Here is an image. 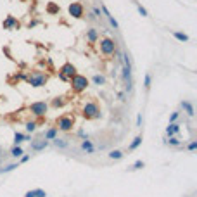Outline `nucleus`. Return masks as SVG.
<instances>
[{
    "instance_id": "obj_1",
    "label": "nucleus",
    "mask_w": 197,
    "mask_h": 197,
    "mask_svg": "<svg viewBox=\"0 0 197 197\" xmlns=\"http://www.w3.org/2000/svg\"><path fill=\"white\" fill-rule=\"evenodd\" d=\"M81 116L85 118V119H88V121H92V119H99V118L102 116L100 112V106L97 104V102H86L85 106H83V109H81Z\"/></svg>"
},
{
    "instance_id": "obj_2",
    "label": "nucleus",
    "mask_w": 197,
    "mask_h": 197,
    "mask_svg": "<svg viewBox=\"0 0 197 197\" xmlns=\"http://www.w3.org/2000/svg\"><path fill=\"white\" fill-rule=\"evenodd\" d=\"M47 81H48V75L43 73V71H35L31 75H28L26 78V83L30 86H33V88H42V86L47 85Z\"/></svg>"
},
{
    "instance_id": "obj_3",
    "label": "nucleus",
    "mask_w": 197,
    "mask_h": 197,
    "mask_svg": "<svg viewBox=\"0 0 197 197\" xmlns=\"http://www.w3.org/2000/svg\"><path fill=\"white\" fill-rule=\"evenodd\" d=\"M68 83L71 85V90L75 92V93H81V92H85L86 88H88V85H90L88 78L83 76V75H75L73 78H69Z\"/></svg>"
},
{
    "instance_id": "obj_4",
    "label": "nucleus",
    "mask_w": 197,
    "mask_h": 197,
    "mask_svg": "<svg viewBox=\"0 0 197 197\" xmlns=\"http://www.w3.org/2000/svg\"><path fill=\"white\" fill-rule=\"evenodd\" d=\"M76 121H75V116H69V114H62L61 118H57V121H55V128H57L59 132H73V128H75Z\"/></svg>"
},
{
    "instance_id": "obj_5",
    "label": "nucleus",
    "mask_w": 197,
    "mask_h": 197,
    "mask_svg": "<svg viewBox=\"0 0 197 197\" xmlns=\"http://www.w3.org/2000/svg\"><path fill=\"white\" fill-rule=\"evenodd\" d=\"M97 43H99V50H100L102 55H112L114 50H116V42H114L112 38H109V37L100 38Z\"/></svg>"
},
{
    "instance_id": "obj_6",
    "label": "nucleus",
    "mask_w": 197,
    "mask_h": 197,
    "mask_svg": "<svg viewBox=\"0 0 197 197\" xmlns=\"http://www.w3.org/2000/svg\"><path fill=\"white\" fill-rule=\"evenodd\" d=\"M28 111L31 112L33 116L37 118H43L45 114L48 112V104L45 100H37V102H31L30 107H28Z\"/></svg>"
},
{
    "instance_id": "obj_7",
    "label": "nucleus",
    "mask_w": 197,
    "mask_h": 197,
    "mask_svg": "<svg viewBox=\"0 0 197 197\" xmlns=\"http://www.w3.org/2000/svg\"><path fill=\"white\" fill-rule=\"evenodd\" d=\"M68 12H69L71 17L81 19V17L85 16V7H83V4H80V2H73V4H69V7H68Z\"/></svg>"
},
{
    "instance_id": "obj_8",
    "label": "nucleus",
    "mask_w": 197,
    "mask_h": 197,
    "mask_svg": "<svg viewBox=\"0 0 197 197\" xmlns=\"http://www.w3.org/2000/svg\"><path fill=\"white\" fill-rule=\"evenodd\" d=\"M59 73H61V75H64L66 78H68V80H69V78H73L75 75H78V71H76V66H75L73 62H64L62 66L59 68Z\"/></svg>"
},
{
    "instance_id": "obj_9",
    "label": "nucleus",
    "mask_w": 197,
    "mask_h": 197,
    "mask_svg": "<svg viewBox=\"0 0 197 197\" xmlns=\"http://www.w3.org/2000/svg\"><path fill=\"white\" fill-rule=\"evenodd\" d=\"M2 28H4V30H7V31H11V30H19V28H21V23L17 21L14 16H11V14H9V16L2 21Z\"/></svg>"
},
{
    "instance_id": "obj_10",
    "label": "nucleus",
    "mask_w": 197,
    "mask_h": 197,
    "mask_svg": "<svg viewBox=\"0 0 197 197\" xmlns=\"http://www.w3.org/2000/svg\"><path fill=\"white\" fill-rule=\"evenodd\" d=\"M48 140H45V139H35V140H31V144H30V149L33 150V152H40V150H45L48 147Z\"/></svg>"
},
{
    "instance_id": "obj_11",
    "label": "nucleus",
    "mask_w": 197,
    "mask_h": 197,
    "mask_svg": "<svg viewBox=\"0 0 197 197\" xmlns=\"http://www.w3.org/2000/svg\"><path fill=\"white\" fill-rule=\"evenodd\" d=\"M100 11H102V14H104V17H106L107 21H109V24H111V26L114 28V31H119V24H118L116 17H114V16L111 14V12L107 11V7L104 5V4H100Z\"/></svg>"
},
{
    "instance_id": "obj_12",
    "label": "nucleus",
    "mask_w": 197,
    "mask_h": 197,
    "mask_svg": "<svg viewBox=\"0 0 197 197\" xmlns=\"http://www.w3.org/2000/svg\"><path fill=\"white\" fill-rule=\"evenodd\" d=\"M85 38L90 45H95V43L99 42V30H97V28H88L86 33H85Z\"/></svg>"
},
{
    "instance_id": "obj_13",
    "label": "nucleus",
    "mask_w": 197,
    "mask_h": 197,
    "mask_svg": "<svg viewBox=\"0 0 197 197\" xmlns=\"http://www.w3.org/2000/svg\"><path fill=\"white\" fill-rule=\"evenodd\" d=\"M81 150L85 152V154H88V156H92V154H95V145L92 144V140H88V139H83L81 140Z\"/></svg>"
},
{
    "instance_id": "obj_14",
    "label": "nucleus",
    "mask_w": 197,
    "mask_h": 197,
    "mask_svg": "<svg viewBox=\"0 0 197 197\" xmlns=\"http://www.w3.org/2000/svg\"><path fill=\"white\" fill-rule=\"evenodd\" d=\"M178 133H180V125L178 123H170L166 126V135L168 137H176Z\"/></svg>"
},
{
    "instance_id": "obj_15",
    "label": "nucleus",
    "mask_w": 197,
    "mask_h": 197,
    "mask_svg": "<svg viewBox=\"0 0 197 197\" xmlns=\"http://www.w3.org/2000/svg\"><path fill=\"white\" fill-rule=\"evenodd\" d=\"M181 109H183V112H185L188 118H194V114H195L192 102H188V100H181Z\"/></svg>"
},
{
    "instance_id": "obj_16",
    "label": "nucleus",
    "mask_w": 197,
    "mask_h": 197,
    "mask_svg": "<svg viewBox=\"0 0 197 197\" xmlns=\"http://www.w3.org/2000/svg\"><path fill=\"white\" fill-rule=\"evenodd\" d=\"M57 135H59V130L55 126H52V128H48V130H45V132H43V139L50 142V140L57 139Z\"/></svg>"
},
{
    "instance_id": "obj_17",
    "label": "nucleus",
    "mask_w": 197,
    "mask_h": 197,
    "mask_svg": "<svg viewBox=\"0 0 197 197\" xmlns=\"http://www.w3.org/2000/svg\"><path fill=\"white\" fill-rule=\"evenodd\" d=\"M24 140H30V142H31V137L21 133V132H16V133H14V145H21Z\"/></svg>"
},
{
    "instance_id": "obj_18",
    "label": "nucleus",
    "mask_w": 197,
    "mask_h": 197,
    "mask_svg": "<svg viewBox=\"0 0 197 197\" xmlns=\"http://www.w3.org/2000/svg\"><path fill=\"white\" fill-rule=\"evenodd\" d=\"M23 197H47V192L42 188H33V190H28Z\"/></svg>"
},
{
    "instance_id": "obj_19",
    "label": "nucleus",
    "mask_w": 197,
    "mask_h": 197,
    "mask_svg": "<svg viewBox=\"0 0 197 197\" xmlns=\"http://www.w3.org/2000/svg\"><path fill=\"white\" fill-rule=\"evenodd\" d=\"M50 106H52L54 109H61V107L66 106V99H64V97H54L52 102H50Z\"/></svg>"
},
{
    "instance_id": "obj_20",
    "label": "nucleus",
    "mask_w": 197,
    "mask_h": 197,
    "mask_svg": "<svg viewBox=\"0 0 197 197\" xmlns=\"http://www.w3.org/2000/svg\"><path fill=\"white\" fill-rule=\"evenodd\" d=\"M54 142V145H55V147H57V149H66V147H68V145H69V140L68 139H54L52 140Z\"/></svg>"
},
{
    "instance_id": "obj_21",
    "label": "nucleus",
    "mask_w": 197,
    "mask_h": 197,
    "mask_svg": "<svg viewBox=\"0 0 197 197\" xmlns=\"http://www.w3.org/2000/svg\"><path fill=\"white\" fill-rule=\"evenodd\" d=\"M171 35H173V37L176 38V40H178V42H188V40H190V37H188V35H187V33H181V31H171Z\"/></svg>"
},
{
    "instance_id": "obj_22",
    "label": "nucleus",
    "mask_w": 197,
    "mask_h": 197,
    "mask_svg": "<svg viewBox=\"0 0 197 197\" xmlns=\"http://www.w3.org/2000/svg\"><path fill=\"white\" fill-rule=\"evenodd\" d=\"M107 156H109V159H112V161H119V159H123V157H125L123 150H118V149L111 150V152H109Z\"/></svg>"
},
{
    "instance_id": "obj_23",
    "label": "nucleus",
    "mask_w": 197,
    "mask_h": 197,
    "mask_svg": "<svg viewBox=\"0 0 197 197\" xmlns=\"http://www.w3.org/2000/svg\"><path fill=\"white\" fill-rule=\"evenodd\" d=\"M92 83L97 86H102V85H106V76H102V75H93L92 76Z\"/></svg>"
},
{
    "instance_id": "obj_24",
    "label": "nucleus",
    "mask_w": 197,
    "mask_h": 197,
    "mask_svg": "<svg viewBox=\"0 0 197 197\" xmlns=\"http://www.w3.org/2000/svg\"><path fill=\"white\" fill-rule=\"evenodd\" d=\"M23 154H24V150H23L21 145H14V147L11 149V156H12V157H16V159H19Z\"/></svg>"
},
{
    "instance_id": "obj_25",
    "label": "nucleus",
    "mask_w": 197,
    "mask_h": 197,
    "mask_svg": "<svg viewBox=\"0 0 197 197\" xmlns=\"http://www.w3.org/2000/svg\"><path fill=\"white\" fill-rule=\"evenodd\" d=\"M142 135H139V137H135L133 139V142H132V144L128 145V150H135V149H139L140 145H142Z\"/></svg>"
},
{
    "instance_id": "obj_26",
    "label": "nucleus",
    "mask_w": 197,
    "mask_h": 197,
    "mask_svg": "<svg viewBox=\"0 0 197 197\" xmlns=\"http://www.w3.org/2000/svg\"><path fill=\"white\" fill-rule=\"evenodd\" d=\"M166 144L171 145V147H180L181 140H178V137H168V139H166Z\"/></svg>"
},
{
    "instance_id": "obj_27",
    "label": "nucleus",
    "mask_w": 197,
    "mask_h": 197,
    "mask_svg": "<svg viewBox=\"0 0 197 197\" xmlns=\"http://www.w3.org/2000/svg\"><path fill=\"white\" fill-rule=\"evenodd\" d=\"M142 168H145V163L140 159V161H137V163H133L132 166H128V171H137V170H142Z\"/></svg>"
},
{
    "instance_id": "obj_28",
    "label": "nucleus",
    "mask_w": 197,
    "mask_h": 197,
    "mask_svg": "<svg viewBox=\"0 0 197 197\" xmlns=\"http://www.w3.org/2000/svg\"><path fill=\"white\" fill-rule=\"evenodd\" d=\"M150 85H152V75H150V73H145V76H144V88H145V90H149Z\"/></svg>"
},
{
    "instance_id": "obj_29",
    "label": "nucleus",
    "mask_w": 197,
    "mask_h": 197,
    "mask_svg": "<svg viewBox=\"0 0 197 197\" xmlns=\"http://www.w3.org/2000/svg\"><path fill=\"white\" fill-rule=\"evenodd\" d=\"M47 12L48 14H59V7L55 5V4H54V2H48V5H47Z\"/></svg>"
},
{
    "instance_id": "obj_30",
    "label": "nucleus",
    "mask_w": 197,
    "mask_h": 197,
    "mask_svg": "<svg viewBox=\"0 0 197 197\" xmlns=\"http://www.w3.org/2000/svg\"><path fill=\"white\" fill-rule=\"evenodd\" d=\"M133 4L137 5V11H139V14H140V16H142V17H149V12L145 11V9H144L142 5H140V4L137 2V0H133Z\"/></svg>"
},
{
    "instance_id": "obj_31",
    "label": "nucleus",
    "mask_w": 197,
    "mask_h": 197,
    "mask_svg": "<svg viewBox=\"0 0 197 197\" xmlns=\"http://www.w3.org/2000/svg\"><path fill=\"white\" fill-rule=\"evenodd\" d=\"M16 168H19V163H14V164H9L5 168H0V173H9V171H14Z\"/></svg>"
},
{
    "instance_id": "obj_32",
    "label": "nucleus",
    "mask_w": 197,
    "mask_h": 197,
    "mask_svg": "<svg viewBox=\"0 0 197 197\" xmlns=\"http://www.w3.org/2000/svg\"><path fill=\"white\" fill-rule=\"evenodd\" d=\"M37 126H38L37 121H28L26 123V132H31V133H33V132L37 130Z\"/></svg>"
},
{
    "instance_id": "obj_33",
    "label": "nucleus",
    "mask_w": 197,
    "mask_h": 197,
    "mask_svg": "<svg viewBox=\"0 0 197 197\" xmlns=\"http://www.w3.org/2000/svg\"><path fill=\"white\" fill-rule=\"evenodd\" d=\"M178 118H180V112H178V111H173V112L170 114V123H176V121H178Z\"/></svg>"
},
{
    "instance_id": "obj_34",
    "label": "nucleus",
    "mask_w": 197,
    "mask_h": 197,
    "mask_svg": "<svg viewBox=\"0 0 197 197\" xmlns=\"http://www.w3.org/2000/svg\"><path fill=\"white\" fill-rule=\"evenodd\" d=\"M187 149L190 150V152L197 150V140H190V142H188V145H187Z\"/></svg>"
},
{
    "instance_id": "obj_35",
    "label": "nucleus",
    "mask_w": 197,
    "mask_h": 197,
    "mask_svg": "<svg viewBox=\"0 0 197 197\" xmlns=\"http://www.w3.org/2000/svg\"><path fill=\"white\" fill-rule=\"evenodd\" d=\"M28 161H30V154H23L21 157H19V164H24Z\"/></svg>"
},
{
    "instance_id": "obj_36",
    "label": "nucleus",
    "mask_w": 197,
    "mask_h": 197,
    "mask_svg": "<svg viewBox=\"0 0 197 197\" xmlns=\"http://www.w3.org/2000/svg\"><path fill=\"white\" fill-rule=\"evenodd\" d=\"M92 14H93L97 19H100V17H102V12H100V9H99V7H93V12H92Z\"/></svg>"
},
{
    "instance_id": "obj_37",
    "label": "nucleus",
    "mask_w": 197,
    "mask_h": 197,
    "mask_svg": "<svg viewBox=\"0 0 197 197\" xmlns=\"http://www.w3.org/2000/svg\"><path fill=\"white\" fill-rule=\"evenodd\" d=\"M16 78H17V80H24V81H26L28 75H26V73H17V75H16Z\"/></svg>"
},
{
    "instance_id": "obj_38",
    "label": "nucleus",
    "mask_w": 197,
    "mask_h": 197,
    "mask_svg": "<svg viewBox=\"0 0 197 197\" xmlns=\"http://www.w3.org/2000/svg\"><path fill=\"white\" fill-rule=\"evenodd\" d=\"M78 135H80L81 139H88V135L85 133V130H83V128H80V130H78Z\"/></svg>"
},
{
    "instance_id": "obj_39",
    "label": "nucleus",
    "mask_w": 197,
    "mask_h": 197,
    "mask_svg": "<svg viewBox=\"0 0 197 197\" xmlns=\"http://www.w3.org/2000/svg\"><path fill=\"white\" fill-rule=\"evenodd\" d=\"M38 23H40V21H37V19H35V21H30V24H28V28L31 30V28H35V26H37Z\"/></svg>"
},
{
    "instance_id": "obj_40",
    "label": "nucleus",
    "mask_w": 197,
    "mask_h": 197,
    "mask_svg": "<svg viewBox=\"0 0 197 197\" xmlns=\"http://www.w3.org/2000/svg\"><path fill=\"white\" fill-rule=\"evenodd\" d=\"M140 125H142V114L137 116V126H140Z\"/></svg>"
},
{
    "instance_id": "obj_41",
    "label": "nucleus",
    "mask_w": 197,
    "mask_h": 197,
    "mask_svg": "<svg viewBox=\"0 0 197 197\" xmlns=\"http://www.w3.org/2000/svg\"><path fill=\"white\" fill-rule=\"evenodd\" d=\"M59 78H61V80H62V81H69V80H68V78H66V76H64V75H61V73H59Z\"/></svg>"
}]
</instances>
